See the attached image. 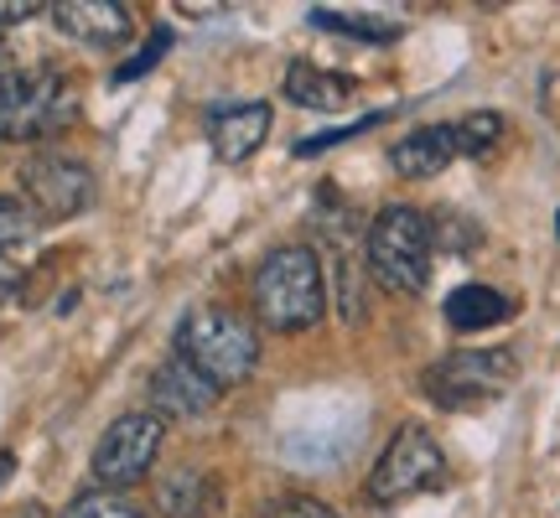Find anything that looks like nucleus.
Returning a JSON list of instances; mask_svg holds the SVG:
<instances>
[{"label": "nucleus", "mask_w": 560, "mask_h": 518, "mask_svg": "<svg viewBox=\"0 0 560 518\" xmlns=\"http://www.w3.org/2000/svg\"><path fill=\"white\" fill-rule=\"evenodd\" d=\"M62 518H151L140 503H130L125 493H109V487H94V493H79V498L62 508Z\"/></svg>", "instance_id": "obj_18"}, {"label": "nucleus", "mask_w": 560, "mask_h": 518, "mask_svg": "<svg viewBox=\"0 0 560 518\" xmlns=\"http://www.w3.org/2000/svg\"><path fill=\"white\" fill-rule=\"evenodd\" d=\"M452 136H457V156H488L503 140V115L472 109V115H462V120L452 125Z\"/></svg>", "instance_id": "obj_17"}, {"label": "nucleus", "mask_w": 560, "mask_h": 518, "mask_svg": "<svg viewBox=\"0 0 560 518\" xmlns=\"http://www.w3.org/2000/svg\"><path fill=\"white\" fill-rule=\"evenodd\" d=\"M441 482H446V451L436 446V436L425 425H400L384 446V457L374 461V472H369V498L389 508V503L436 493Z\"/></svg>", "instance_id": "obj_6"}, {"label": "nucleus", "mask_w": 560, "mask_h": 518, "mask_svg": "<svg viewBox=\"0 0 560 518\" xmlns=\"http://www.w3.org/2000/svg\"><path fill=\"white\" fill-rule=\"evenodd\" d=\"M16 296H21V270H16V264H5V259H0V306H11Z\"/></svg>", "instance_id": "obj_24"}, {"label": "nucleus", "mask_w": 560, "mask_h": 518, "mask_svg": "<svg viewBox=\"0 0 560 518\" xmlns=\"http://www.w3.org/2000/svg\"><path fill=\"white\" fill-rule=\"evenodd\" d=\"M79 115V89L58 68L0 73V140H47Z\"/></svg>", "instance_id": "obj_4"}, {"label": "nucleus", "mask_w": 560, "mask_h": 518, "mask_svg": "<svg viewBox=\"0 0 560 518\" xmlns=\"http://www.w3.org/2000/svg\"><path fill=\"white\" fill-rule=\"evenodd\" d=\"M317 32H338V37H359V42H395L400 37V21L369 16V11H327V5H312L306 11Z\"/></svg>", "instance_id": "obj_16"}, {"label": "nucleus", "mask_w": 560, "mask_h": 518, "mask_svg": "<svg viewBox=\"0 0 560 518\" xmlns=\"http://www.w3.org/2000/svg\"><path fill=\"white\" fill-rule=\"evenodd\" d=\"M514 379H520V358L509 348H462L452 358L431 363L420 389L436 399L441 410H472V404L509 395Z\"/></svg>", "instance_id": "obj_5"}, {"label": "nucleus", "mask_w": 560, "mask_h": 518, "mask_svg": "<svg viewBox=\"0 0 560 518\" xmlns=\"http://www.w3.org/2000/svg\"><path fill=\"white\" fill-rule=\"evenodd\" d=\"M32 239H37V213L21 198H5V192H0V255L26 249Z\"/></svg>", "instance_id": "obj_19"}, {"label": "nucleus", "mask_w": 560, "mask_h": 518, "mask_svg": "<svg viewBox=\"0 0 560 518\" xmlns=\"http://www.w3.org/2000/svg\"><path fill=\"white\" fill-rule=\"evenodd\" d=\"M452 161H457V136H452V125H420V130H410L405 140L389 145V166L410 181L441 177Z\"/></svg>", "instance_id": "obj_12"}, {"label": "nucleus", "mask_w": 560, "mask_h": 518, "mask_svg": "<svg viewBox=\"0 0 560 518\" xmlns=\"http://www.w3.org/2000/svg\"><path fill=\"white\" fill-rule=\"evenodd\" d=\"M389 120V115H363V120H353V125H342V130H322V136H306V140H296V156H322V151H332V145H342V140H353V136H363V130H380V125Z\"/></svg>", "instance_id": "obj_20"}, {"label": "nucleus", "mask_w": 560, "mask_h": 518, "mask_svg": "<svg viewBox=\"0 0 560 518\" xmlns=\"http://www.w3.org/2000/svg\"><path fill=\"white\" fill-rule=\"evenodd\" d=\"M177 358H187L213 389H234L255 374L260 338L255 327L229 306H192L177 321Z\"/></svg>", "instance_id": "obj_2"}, {"label": "nucleus", "mask_w": 560, "mask_h": 518, "mask_svg": "<svg viewBox=\"0 0 560 518\" xmlns=\"http://www.w3.org/2000/svg\"><path fill=\"white\" fill-rule=\"evenodd\" d=\"M509 317H514V301L493 291V285H457L446 296V321L457 332H482V327H499Z\"/></svg>", "instance_id": "obj_15"}, {"label": "nucleus", "mask_w": 560, "mask_h": 518, "mask_svg": "<svg viewBox=\"0 0 560 518\" xmlns=\"http://www.w3.org/2000/svg\"><path fill=\"white\" fill-rule=\"evenodd\" d=\"M21 192L37 219H79L83 208H94V172L79 156L37 151L21 161Z\"/></svg>", "instance_id": "obj_8"}, {"label": "nucleus", "mask_w": 560, "mask_h": 518, "mask_svg": "<svg viewBox=\"0 0 560 518\" xmlns=\"http://www.w3.org/2000/svg\"><path fill=\"white\" fill-rule=\"evenodd\" d=\"M265 518H338V514H332L322 498H280V503H270Z\"/></svg>", "instance_id": "obj_22"}, {"label": "nucleus", "mask_w": 560, "mask_h": 518, "mask_svg": "<svg viewBox=\"0 0 560 518\" xmlns=\"http://www.w3.org/2000/svg\"><path fill=\"white\" fill-rule=\"evenodd\" d=\"M166 52H172V32L161 26V32H151V37H145V47H140L136 58L125 62V68H115V83H130V79H140V73H151Z\"/></svg>", "instance_id": "obj_21"}, {"label": "nucleus", "mask_w": 560, "mask_h": 518, "mask_svg": "<svg viewBox=\"0 0 560 518\" xmlns=\"http://www.w3.org/2000/svg\"><path fill=\"white\" fill-rule=\"evenodd\" d=\"M359 94V83L348 73H327L317 62H291L285 68V99L301 109H342V104Z\"/></svg>", "instance_id": "obj_14"}, {"label": "nucleus", "mask_w": 560, "mask_h": 518, "mask_svg": "<svg viewBox=\"0 0 560 518\" xmlns=\"http://www.w3.org/2000/svg\"><path fill=\"white\" fill-rule=\"evenodd\" d=\"M270 136V104L265 99H219L208 104V140H213V156L240 166L265 145Z\"/></svg>", "instance_id": "obj_10"}, {"label": "nucleus", "mask_w": 560, "mask_h": 518, "mask_svg": "<svg viewBox=\"0 0 560 518\" xmlns=\"http://www.w3.org/2000/svg\"><path fill=\"white\" fill-rule=\"evenodd\" d=\"M161 440H166V420L156 410H130L120 415L94 446V478L109 493H125L136 482L151 478V467L161 457Z\"/></svg>", "instance_id": "obj_7"}, {"label": "nucleus", "mask_w": 560, "mask_h": 518, "mask_svg": "<svg viewBox=\"0 0 560 518\" xmlns=\"http://www.w3.org/2000/svg\"><path fill=\"white\" fill-rule=\"evenodd\" d=\"M11 467H16V461H11V451H0V482L11 478Z\"/></svg>", "instance_id": "obj_26"}, {"label": "nucleus", "mask_w": 560, "mask_h": 518, "mask_svg": "<svg viewBox=\"0 0 560 518\" xmlns=\"http://www.w3.org/2000/svg\"><path fill=\"white\" fill-rule=\"evenodd\" d=\"M556 223H560V219H556Z\"/></svg>", "instance_id": "obj_28"}, {"label": "nucleus", "mask_w": 560, "mask_h": 518, "mask_svg": "<svg viewBox=\"0 0 560 518\" xmlns=\"http://www.w3.org/2000/svg\"><path fill=\"white\" fill-rule=\"evenodd\" d=\"M47 16L68 42L100 47V52L125 47L136 32V11L120 0H58V5H47Z\"/></svg>", "instance_id": "obj_9"}, {"label": "nucleus", "mask_w": 560, "mask_h": 518, "mask_svg": "<svg viewBox=\"0 0 560 518\" xmlns=\"http://www.w3.org/2000/svg\"><path fill=\"white\" fill-rule=\"evenodd\" d=\"M431 219L420 208L389 202L380 208V219L369 223V239H363V259H369V275L380 280L389 296H420L431 285Z\"/></svg>", "instance_id": "obj_3"}, {"label": "nucleus", "mask_w": 560, "mask_h": 518, "mask_svg": "<svg viewBox=\"0 0 560 518\" xmlns=\"http://www.w3.org/2000/svg\"><path fill=\"white\" fill-rule=\"evenodd\" d=\"M42 16L37 0H0V26H16V21H32Z\"/></svg>", "instance_id": "obj_23"}, {"label": "nucleus", "mask_w": 560, "mask_h": 518, "mask_svg": "<svg viewBox=\"0 0 560 518\" xmlns=\"http://www.w3.org/2000/svg\"><path fill=\"white\" fill-rule=\"evenodd\" d=\"M255 311L276 332H306L327 311V270L306 244H280L255 270Z\"/></svg>", "instance_id": "obj_1"}, {"label": "nucleus", "mask_w": 560, "mask_h": 518, "mask_svg": "<svg viewBox=\"0 0 560 518\" xmlns=\"http://www.w3.org/2000/svg\"><path fill=\"white\" fill-rule=\"evenodd\" d=\"M219 395L223 389H213V384L202 379L187 358H177V353L151 374V410H156L161 420H198L219 404Z\"/></svg>", "instance_id": "obj_11"}, {"label": "nucleus", "mask_w": 560, "mask_h": 518, "mask_svg": "<svg viewBox=\"0 0 560 518\" xmlns=\"http://www.w3.org/2000/svg\"><path fill=\"white\" fill-rule=\"evenodd\" d=\"M156 508L166 518H213L223 508V487L213 472L198 467H177L156 482Z\"/></svg>", "instance_id": "obj_13"}, {"label": "nucleus", "mask_w": 560, "mask_h": 518, "mask_svg": "<svg viewBox=\"0 0 560 518\" xmlns=\"http://www.w3.org/2000/svg\"><path fill=\"white\" fill-rule=\"evenodd\" d=\"M21 518H42V508H21Z\"/></svg>", "instance_id": "obj_27"}, {"label": "nucleus", "mask_w": 560, "mask_h": 518, "mask_svg": "<svg viewBox=\"0 0 560 518\" xmlns=\"http://www.w3.org/2000/svg\"><path fill=\"white\" fill-rule=\"evenodd\" d=\"M0 73H16V47L5 37V26H0Z\"/></svg>", "instance_id": "obj_25"}]
</instances>
